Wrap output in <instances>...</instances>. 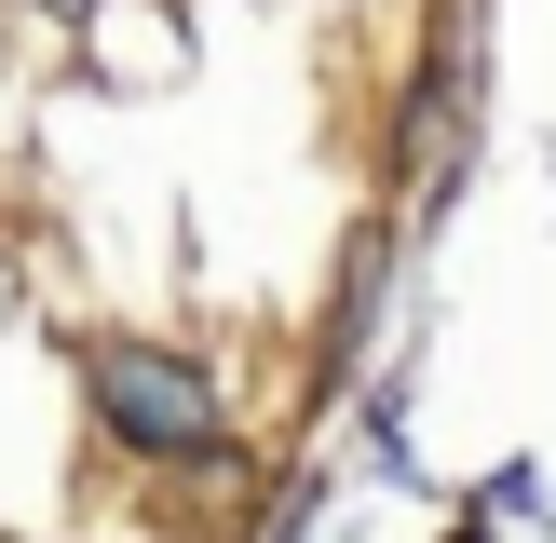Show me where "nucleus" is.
Segmentation results:
<instances>
[{"label":"nucleus","mask_w":556,"mask_h":543,"mask_svg":"<svg viewBox=\"0 0 556 543\" xmlns=\"http://www.w3.org/2000/svg\"><path fill=\"white\" fill-rule=\"evenodd\" d=\"M109 421H123V434H190V421H204V394L163 380V353H123V367H109Z\"/></svg>","instance_id":"obj_1"}]
</instances>
